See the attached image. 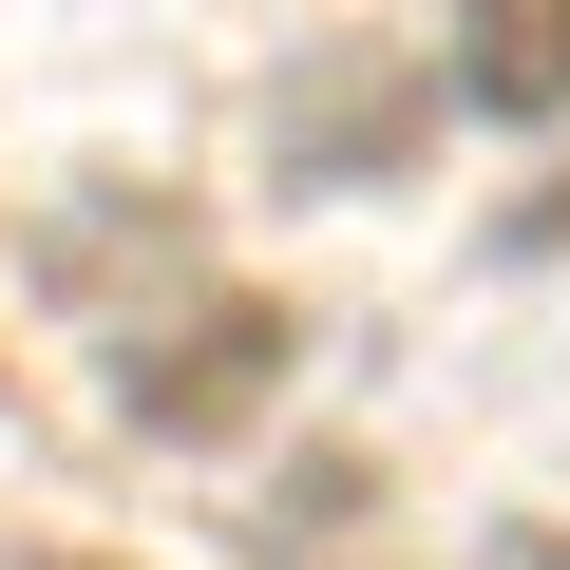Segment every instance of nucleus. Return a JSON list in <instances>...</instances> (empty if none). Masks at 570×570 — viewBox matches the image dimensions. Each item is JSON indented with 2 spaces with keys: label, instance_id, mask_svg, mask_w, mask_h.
<instances>
[{
  "label": "nucleus",
  "instance_id": "1",
  "mask_svg": "<svg viewBox=\"0 0 570 570\" xmlns=\"http://www.w3.org/2000/svg\"><path fill=\"white\" fill-rule=\"evenodd\" d=\"M475 96H494V115H551V96H570V0H494Z\"/></svg>",
  "mask_w": 570,
  "mask_h": 570
}]
</instances>
